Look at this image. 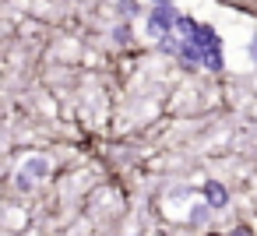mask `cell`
<instances>
[{
  "mask_svg": "<svg viewBox=\"0 0 257 236\" xmlns=\"http://www.w3.org/2000/svg\"><path fill=\"white\" fill-rule=\"evenodd\" d=\"M250 53H253V60H257V39H253V46H250Z\"/></svg>",
  "mask_w": 257,
  "mask_h": 236,
  "instance_id": "8992f818",
  "label": "cell"
},
{
  "mask_svg": "<svg viewBox=\"0 0 257 236\" xmlns=\"http://www.w3.org/2000/svg\"><path fill=\"white\" fill-rule=\"evenodd\" d=\"M22 173H32V176H46V173H50V162H46V159H29V162L22 166Z\"/></svg>",
  "mask_w": 257,
  "mask_h": 236,
  "instance_id": "277c9868",
  "label": "cell"
},
{
  "mask_svg": "<svg viewBox=\"0 0 257 236\" xmlns=\"http://www.w3.org/2000/svg\"><path fill=\"white\" fill-rule=\"evenodd\" d=\"M155 4H169V0H155Z\"/></svg>",
  "mask_w": 257,
  "mask_h": 236,
  "instance_id": "52a82bcc",
  "label": "cell"
},
{
  "mask_svg": "<svg viewBox=\"0 0 257 236\" xmlns=\"http://www.w3.org/2000/svg\"><path fill=\"white\" fill-rule=\"evenodd\" d=\"M208 236H218V232H208ZM222 236H253L246 225H239V229H232V232H222Z\"/></svg>",
  "mask_w": 257,
  "mask_h": 236,
  "instance_id": "5b68a950",
  "label": "cell"
},
{
  "mask_svg": "<svg viewBox=\"0 0 257 236\" xmlns=\"http://www.w3.org/2000/svg\"><path fill=\"white\" fill-rule=\"evenodd\" d=\"M204 197H208L211 208H225V204H229V190H225L218 180H208V183H204Z\"/></svg>",
  "mask_w": 257,
  "mask_h": 236,
  "instance_id": "3957f363",
  "label": "cell"
},
{
  "mask_svg": "<svg viewBox=\"0 0 257 236\" xmlns=\"http://www.w3.org/2000/svg\"><path fill=\"white\" fill-rule=\"evenodd\" d=\"M176 29H180V36H183L187 43H194V46L201 50V64H204L208 71H222V67H225V60H222V43H218V32H215L211 25H197L194 18H183V15H180Z\"/></svg>",
  "mask_w": 257,
  "mask_h": 236,
  "instance_id": "6da1fadb",
  "label": "cell"
},
{
  "mask_svg": "<svg viewBox=\"0 0 257 236\" xmlns=\"http://www.w3.org/2000/svg\"><path fill=\"white\" fill-rule=\"evenodd\" d=\"M176 22H180V15H176L173 4H155L152 15H148V32H152L155 39L173 36V32H176Z\"/></svg>",
  "mask_w": 257,
  "mask_h": 236,
  "instance_id": "7a4b0ae2",
  "label": "cell"
}]
</instances>
